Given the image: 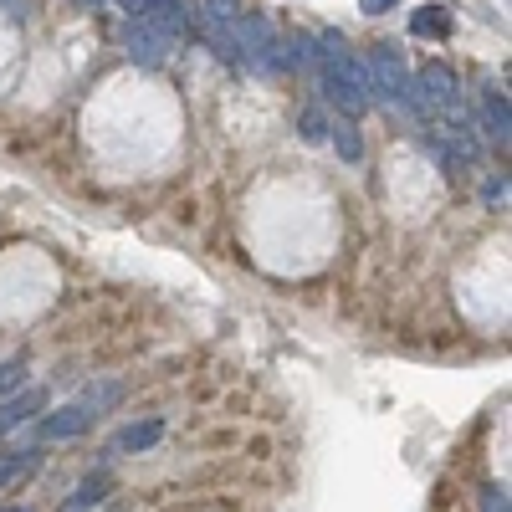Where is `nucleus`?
I'll return each instance as SVG.
<instances>
[{
	"mask_svg": "<svg viewBox=\"0 0 512 512\" xmlns=\"http://www.w3.org/2000/svg\"><path fill=\"white\" fill-rule=\"evenodd\" d=\"M236 62L256 77H282L292 72V57H287V36L256 11H241L236 16Z\"/></svg>",
	"mask_w": 512,
	"mask_h": 512,
	"instance_id": "f257e3e1",
	"label": "nucleus"
},
{
	"mask_svg": "<svg viewBox=\"0 0 512 512\" xmlns=\"http://www.w3.org/2000/svg\"><path fill=\"white\" fill-rule=\"evenodd\" d=\"M364 72H369V103H379V108H400L405 103L410 67H405V57L395 47H369Z\"/></svg>",
	"mask_w": 512,
	"mask_h": 512,
	"instance_id": "f03ea898",
	"label": "nucleus"
},
{
	"mask_svg": "<svg viewBox=\"0 0 512 512\" xmlns=\"http://www.w3.org/2000/svg\"><path fill=\"white\" fill-rule=\"evenodd\" d=\"M118 41H123V52L134 62H144V67H159L169 52H175V36H164L149 16H128L118 26Z\"/></svg>",
	"mask_w": 512,
	"mask_h": 512,
	"instance_id": "7ed1b4c3",
	"label": "nucleus"
},
{
	"mask_svg": "<svg viewBox=\"0 0 512 512\" xmlns=\"http://www.w3.org/2000/svg\"><path fill=\"white\" fill-rule=\"evenodd\" d=\"M93 420H98V415H93L88 405H82V400H72V405H62V410H52L47 420H41V425H36V441H47V446H52V441H77V436H82V431H88V425H93Z\"/></svg>",
	"mask_w": 512,
	"mask_h": 512,
	"instance_id": "20e7f679",
	"label": "nucleus"
},
{
	"mask_svg": "<svg viewBox=\"0 0 512 512\" xmlns=\"http://www.w3.org/2000/svg\"><path fill=\"white\" fill-rule=\"evenodd\" d=\"M205 31H210V41L221 47V57L226 62H236V16H241V6L236 0H205Z\"/></svg>",
	"mask_w": 512,
	"mask_h": 512,
	"instance_id": "39448f33",
	"label": "nucleus"
},
{
	"mask_svg": "<svg viewBox=\"0 0 512 512\" xmlns=\"http://www.w3.org/2000/svg\"><path fill=\"white\" fill-rule=\"evenodd\" d=\"M482 134L487 144H502L507 149V134H512V113H507V93H482Z\"/></svg>",
	"mask_w": 512,
	"mask_h": 512,
	"instance_id": "423d86ee",
	"label": "nucleus"
},
{
	"mask_svg": "<svg viewBox=\"0 0 512 512\" xmlns=\"http://www.w3.org/2000/svg\"><path fill=\"white\" fill-rule=\"evenodd\" d=\"M451 26H456V21H451V11L441 6V0H425V6L410 16V31H415L420 41H446Z\"/></svg>",
	"mask_w": 512,
	"mask_h": 512,
	"instance_id": "0eeeda50",
	"label": "nucleus"
},
{
	"mask_svg": "<svg viewBox=\"0 0 512 512\" xmlns=\"http://www.w3.org/2000/svg\"><path fill=\"white\" fill-rule=\"evenodd\" d=\"M31 415H41V390H16L11 400H0V436L21 431Z\"/></svg>",
	"mask_w": 512,
	"mask_h": 512,
	"instance_id": "6e6552de",
	"label": "nucleus"
},
{
	"mask_svg": "<svg viewBox=\"0 0 512 512\" xmlns=\"http://www.w3.org/2000/svg\"><path fill=\"white\" fill-rule=\"evenodd\" d=\"M164 441V415H149V420H134V425H123L113 451H149Z\"/></svg>",
	"mask_w": 512,
	"mask_h": 512,
	"instance_id": "1a4fd4ad",
	"label": "nucleus"
},
{
	"mask_svg": "<svg viewBox=\"0 0 512 512\" xmlns=\"http://www.w3.org/2000/svg\"><path fill=\"white\" fill-rule=\"evenodd\" d=\"M328 139H333V149H338V159H344V164H359L364 159V139H359V123L354 118H333L328 123Z\"/></svg>",
	"mask_w": 512,
	"mask_h": 512,
	"instance_id": "9d476101",
	"label": "nucleus"
},
{
	"mask_svg": "<svg viewBox=\"0 0 512 512\" xmlns=\"http://www.w3.org/2000/svg\"><path fill=\"white\" fill-rule=\"evenodd\" d=\"M77 400L88 405L93 415H108V410L123 400V379H93V384H88V390H82Z\"/></svg>",
	"mask_w": 512,
	"mask_h": 512,
	"instance_id": "9b49d317",
	"label": "nucleus"
},
{
	"mask_svg": "<svg viewBox=\"0 0 512 512\" xmlns=\"http://www.w3.org/2000/svg\"><path fill=\"white\" fill-rule=\"evenodd\" d=\"M108 492H113V482H108V472H103V477H88L82 487H72L62 507H72V512H82V507H98V502H103Z\"/></svg>",
	"mask_w": 512,
	"mask_h": 512,
	"instance_id": "f8f14e48",
	"label": "nucleus"
},
{
	"mask_svg": "<svg viewBox=\"0 0 512 512\" xmlns=\"http://www.w3.org/2000/svg\"><path fill=\"white\" fill-rule=\"evenodd\" d=\"M328 123H333V118H328L323 108H303V113H297V134H303L308 144H323V139H328Z\"/></svg>",
	"mask_w": 512,
	"mask_h": 512,
	"instance_id": "ddd939ff",
	"label": "nucleus"
},
{
	"mask_svg": "<svg viewBox=\"0 0 512 512\" xmlns=\"http://www.w3.org/2000/svg\"><path fill=\"white\" fill-rule=\"evenodd\" d=\"M31 466H36V446H31V451H6V456H0V487L16 482V477H26Z\"/></svg>",
	"mask_w": 512,
	"mask_h": 512,
	"instance_id": "4468645a",
	"label": "nucleus"
},
{
	"mask_svg": "<svg viewBox=\"0 0 512 512\" xmlns=\"http://www.w3.org/2000/svg\"><path fill=\"white\" fill-rule=\"evenodd\" d=\"M26 384V359H11V364H0V395H16Z\"/></svg>",
	"mask_w": 512,
	"mask_h": 512,
	"instance_id": "2eb2a0df",
	"label": "nucleus"
},
{
	"mask_svg": "<svg viewBox=\"0 0 512 512\" xmlns=\"http://www.w3.org/2000/svg\"><path fill=\"white\" fill-rule=\"evenodd\" d=\"M482 195H487V205H507V175H492Z\"/></svg>",
	"mask_w": 512,
	"mask_h": 512,
	"instance_id": "dca6fc26",
	"label": "nucleus"
},
{
	"mask_svg": "<svg viewBox=\"0 0 512 512\" xmlns=\"http://www.w3.org/2000/svg\"><path fill=\"white\" fill-rule=\"evenodd\" d=\"M395 6H400V0H359L364 16H384V11H395Z\"/></svg>",
	"mask_w": 512,
	"mask_h": 512,
	"instance_id": "f3484780",
	"label": "nucleus"
},
{
	"mask_svg": "<svg viewBox=\"0 0 512 512\" xmlns=\"http://www.w3.org/2000/svg\"><path fill=\"white\" fill-rule=\"evenodd\" d=\"M482 507H492V512L502 507V512H507V487H487V492H482Z\"/></svg>",
	"mask_w": 512,
	"mask_h": 512,
	"instance_id": "a211bd4d",
	"label": "nucleus"
}]
</instances>
